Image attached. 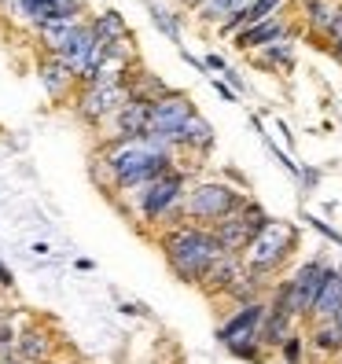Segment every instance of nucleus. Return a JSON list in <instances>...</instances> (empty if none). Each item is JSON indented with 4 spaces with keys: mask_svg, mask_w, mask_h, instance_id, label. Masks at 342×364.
<instances>
[{
    "mask_svg": "<svg viewBox=\"0 0 342 364\" xmlns=\"http://www.w3.org/2000/svg\"><path fill=\"white\" fill-rule=\"evenodd\" d=\"M276 129L284 133V144H287V147H294V133L287 129V122H276Z\"/></svg>",
    "mask_w": 342,
    "mask_h": 364,
    "instance_id": "38",
    "label": "nucleus"
},
{
    "mask_svg": "<svg viewBox=\"0 0 342 364\" xmlns=\"http://www.w3.org/2000/svg\"><path fill=\"white\" fill-rule=\"evenodd\" d=\"M221 81H225V85H228V89L236 92V96H243V92H247V81H243V74H240V70H232V67L225 70V77H221Z\"/></svg>",
    "mask_w": 342,
    "mask_h": 364,
    "instance_id": "30",
    "label": "nucleus"
},
{
    "mask_svg": "<svg viewBox=\"0 0 342 364\" xmlns=\"http://www.w3.org/2000/svg\"><path fill=\"white\" fill-rule=\"evenodd\" d=\"M284 37H291V26H287V18L276 11L272 18H265V23L240 30L236 37H232V45H236L240 52H262L265 45H272V41H284Z\"/></svg>",
    "mask_w": 342,
    "mask_h": 364,
    "instance_id": "10",
    "label": "nucleus"
},
{
    "mask_svg": "<svg viewBox=\"0 0 342 364\" xmlns=\"http://www.w3.org/2000/svg\"><path fill=\"white\" fill-rule=\"evenodd\" d=\"M294 250H298V225L272 218V221L250 240V247L243 250V265H247V272L258 276V280L272 284V276L291 262Z\"/></svg>",
    "mask_w": 342,
    "mask_h": 364,
    "instance_id": "3",
    "label": "nucleus"
},
{
    "mask_svg": "<svg viewBox=\"0 0 342 364\" xmlns=\"http://www.w3.org/2000/svg\"><path fill=\"white\" fill-rule=\"evenodd\" d=\"M37 77H41V85H45V92H48V100H70V92H74V74L67 70V63H59L55 55H45L41 59V67H37Z\"/></svg>",
    "mask_w": 342,
    "mask_h": 364,
    "instance_id": "14",
    "label": "nucleus"
},
{
    "mask_svg": "<svg viewBox=\"0 0 342 364\" xmlns=\"http://www.w3.org/2000/svg\"><path fill=\"white\" fill-rule=\"evenodd\" d=\"M55 4H59V0H11V8L23 15L26 23H37V18L45 15L48 8H55Z\"/></svg>",
    "mask_w": 342,
    "mask_h": 364,
    "instance_id": "26",
    "label": "nucleus"
},
{
    "mask_svg": "<svg viewBox=\"0 0 342 364\" xmlns=\"http://www.w3.org/2000/svg\"><path fill=\"white\" fill-rule=\"evenodd\" d=\"M265 309H269V306H265V298H262V302L236 306V309H232V316L218 328V342L228 350V346H236V342L258 338V328H262V320H265Z\"/></svg>",
    "mask_w": 342,
    "mask_h": 364,
    "instance_id": "8",
    "label": "nucleus"
},
{
    "mask_svg": "<svg viewBox=\"0 0 342 364\" xmlns=\"http://www.w3.org/2000/svg\"><path fill=\"white\" fill-rule=\"evenodd\" d=\"M55 342L48 328H18V338H15V357L18 364H48L52 353H55Z\"/></svg>",
    "mask_w": 342,
    "mask_h": 364,
    "instance_id": "11",
    "label": "nucleus"
},
{
    "mask_svg": "<svg viewBox=\"0 0 342 364\" xmlns=\"http://www.w3.org/2000/svg\"><path fill=\"white\" fill-rule=\"evenodd\" d=\"M247 203V191L236 184H225V181H196L188 184L184 191V221H196V225H218L232 213H240Z\"/></svg>",
    "mask_w": 342,
    "mask_h": 364,
    "instance_id": "4",
    "label": "nucleus"
},
{
    "mask_svg": "<svg viewBox=\"0 0 342 364\" xmlns=\"http://www.w3.org/2000/svg\"><path fill=\"white\" fill-rule=\"evenodd\" d=\"M328 258H306L302 265H298L287 284H291V306H294V316L298 320H309V309L316 302L320 294V284H324V272H328Z\"/></svg>",
    "mask_w": 342,
    "mask_h": 364,
    "instance_id": "7",
    "label": "nucleus"
},
{
    "mask_svg": "<svg viewBox=\"0 0 342 364\" xmlns=\"http://www.w3.org/2000/svg\"><path fill=\"white\" fill-rule=\"evenodd\" d=\"M210 232H213V240H218V247H221L225 254H243V250L250 247V240H254L250 228H247V221L240 218V213H232V218L210 225Z\"/></svg>",
    "mask_w": 342,
    "mask_h": 364,
    "instance_id": "16",
    "label": "nucleus"
},
{
    "mask_svg": "<svg viewBox=\"0 0 342 364\" xmlns=\"http://www.w3.org/2000/svg\"><path fill=\"white\" fill-rule=\"evenodd\" d=\"M213 147V125L196 111L177 133V151H188V155H210Z\"/></svg>",
    "mask_w": 342,
    "mask_h": 364,
    "instance_id": "15",
    "label": "nucleus"
},
{
    "mask_svg": "<svg viewBox=\"0 0 342 364\" xmlns=\"http://www.w3.org/2000/svg\"><path fill=\"white\" fill-rule=\"evenodd\" d=\"M147 4V11H151V23H155V30L166 37V41H173V45L181 48V18L169 11L162 0H144Z\"/></svg>",
    "mask_w": 342,
    "mask_h": 364,
    "instance_id": "22",
    "label": "nucleus"
},
{
    "mask_svg": "<svg viewBox=\"0 0 342 364\" xmlns=\"http://www.w3.org/2000/svg\"><path fill=\"white\" fill-rule=\"evenodd\" d=\"M298 181H302V188H306V191H313V188H316V181H320V169H309V166H306L302 173H298Z\"/></svg>",
    "mask_w": 342,
    "mask_h": 364,
    "instance_id": "32",
    "label": "nucleus"
},
{
    "mask_svg": "<svg viewBox=\"0 0 342 364\" xmlns=\"http://www.w3.org/2000/svg\"><path fill=\"white\" fill-rule=\"evenodd\" d=\"M254 63L265 70H294V37L284 41H272L262 52H254Z\"/></svg>",
    "mask_w": 342,
    "mask_h": 364,
    "instance_id": "19",
    "label": "nucleus"
},
{
    "mask_svg": "<svg viewBox=\"0 0 342 364\" xmlns=\"http://www.w3.org/2000/svg\"><path fill=\"white\" fill-rule=\"evenodd\" d=\"M188 173L184 169H169L166 177L144 184V188H133L125 196H114L118 210L125 213L129 221H144V225H155V228H173L184 221V191H188Z\"/></svg>",
    "mask_w": 342,
    "mask_h": 364,
    "instance_id": "1",
    "label": "nucleus"
},
{
    "mask_svg": "<svg viewBox=\"0 0 342 364\" xmlns=\"http://www.w3.org/2000/svg\"><path fill=\"white\" fill-rule=\"evenodd\" d=\"M228 353L236 357V360H247V364H265V360H269V353L262 350V342H258V338L236 342V346H228Z\"/></svg>",
    "mask_w": 342,
    "mask_h": 364,
    "instance_id": "24",
    "label": "nucleus"
},
{
    "mask_svg": "<svg viewBox=\"0 0 342 364\" xmlns=\"http://www.w3.org/2000/svg\"><path fill=\"white\" fill-rule=\"evenodd\" d=\"M74 269H78V272H92L96 262H92V258H74Z\"/></svg>",
    "mask_w": 342,
    "mask_h": 364,
    "instance_id": "37",
    "label": "nucleus"
},
{
    "mask_svg": "<svg viewBox=\"0 0 342 364\" xmlns=\"http://www.w3.org/2000/svg\"><path fill=\"white\" fill-rule=\"evenodd\" d=\"M0 291H15V272L0 262Z\"/></svg>",
    "mask_w": 342,
    "mask_h": 364,
    "instance_id": "33",
    "label": "nucleus"
},
{
    "mask_svg": "<svg viewBox=\"0 0 342 364\" xmlns=\"http://www.w3.org/2000/svg\"><path fill=\"white\" fill-rule=\"evenodd\" d=\"M302 221H306L313 232H320V235H324V240H331L335 247H342V232H338V228H331L324 218H316V213H302Z\"/></svg>",
    "mask_w": 342,
    "mask_h": 364,
    "instance_id": "27",
    "label": "nucleus"
},
{
    "mask_svg": "<svg viewBox=\"0 0 342 364\" xmlns=\"http://www.w3.org/2000/svg\"><path fill=\"white\" fill-rule=\"evenodd\" d=\"M118 313L122 316H151V309H147L144 302H118Z\"/></svg>",
    "mask_w": 342,
    "mask_h": 364,
    "instance_id": "31",
    "label": "nucleus"
},
{
    "mask_svg": "<svg viewBox=\"0 0 342 364\" xmlns=\"http://www.w3.org/2000/svg\"><path fill=\"white\" fill-rule=\"evenodd\" d=\"M129 81L118 85H85V89L74 96V114L89 125H107L125 103H129Z\"/></svg>",
    "mask_w": 342,
    "mask_h": 364,
    "instance_id": "5",
    "label": "nucleus"
},
{
    "mask_svg": "<svg viewBox=\"0 0 342 364\" xmlns=\"http://www.w3.org/2000/svg\"><path fill=\"white\" fill-rule=\"evenodd\" d=\"M247 4H250V0H203V4L196 8V15H199V23L221 26L228 15H240Z\"/></svg>",
    "mask_w": 342,
    "mask_h": 364,
    "instance_id": "21",
    "label": "nucleus"
},
{
    "mask_svg": "<svg viewBox=\"0 0 342 364\" xmlns=\"http://www.w3.org/2000/svg\"><path fill=\"white\" fill-rule=\"evenodd\" d=\"M243 269H247V265H243V254H221V258L213 262V269L203 276L199 287H203L210 298H225V291L240 280Z\"/></svg>",
    "mask_w": 342,
    "mask_h": 364,
    "instance_id": "12",
    "label": "nucleus"
},
{
    "mask_svg": "<svg viewBox=\"0 0 342 364\" xmlns=\"http://www.w3.org/2000/svg\"><path fill=\"white\" fill-rule=\"evenodd\" d=\"M147 118H151V103L140 100V96H129V103L122 107V111L107 122L111 125V133H107L103 144H118V140H140L147 136Z\"/></svg>",
    "mask_w": 342,
    "mask_h": 364,
    "instance_id": "9",
    "label": "nucleus"
},
{
    "mask_svg": "<svg viewBox=\"0 0 342 364\" xmlns=\"http://www.w3.org/2000/svg\"><path fill=\"white\" fill-rule=\"evenodd\" d=\"M11 313H15L11 306H0V320H11Z\"/></svg>",
    "mask_w": 342,
    "mask_h": 364,
    "instance_id": "40",
    "label": "nucleus"
},
{
    "mask_svg": "<svg viewBox=\"0 0 342 364\" xmlns=\"http://www.w3.org/2000/svg\"><path fill=\"white\" fill-rule=\"evenodd\" d=\"M30 250H33V258H48V254H52V247H48V243H33Z\"/></svg>",
    "mask_w": 342,
    "mask_h": 364,
    "instance_id": "39",
    "label": "nucleus"
},
{
    "mask_svg": "<svg viewBox=\"0 0 342 364\" xmlns=\"http://www.w3.org/2000/svg\"><path fill=\"white\" fill-rule=\"evenodd\" d=\"M342 37V8H335V18H331V26H328V41Z\"/></svg>",
    "mask_w": 342,
    "mask_h": 364,
    "instance_id": "35",
    "label": "nucleus"
},
{
    "mask_svg": "<svg viewBox=\"0 0 342 364\" xmlns=\"http://www.w3.org/2000/svg\"><path fill=\"white\" fill-rule=\"evenodd\" d=\"M203 67H206V74H210V70H218V74H225V70H228V63H225L221 55H206V59H203Z\"/></svg>",
    "mask_w": 342,
    "mask_h": 364,
    "instance_id": "34",
    "label": "nucleus"
},
{
    "mask_svg": "<svg viewBox=\"0 0 342 364\" xmlns=\"http://www.w3.org/2000/svg\"><path fill=\"white\" fill-rule=\"evenodd\" d=\"M159 250H162V258L173 269L177 280L191 284V287H199L203 276L213 269V262L225 254L218 247V240H213V232L206 225H196V221H181L173 228L159 232Z\"/></svg>",
    "mask_w": 342,
    "mask_h": 364,
    "instance_id": "2",
    "label": "nucleus"
},
{
    "mask_svg": "<svg viewBox=\"0 0 342 364\" xmlns=\"http://www.w3.org/2000/svg\"><path fill=\"white\" fill-rule=\"evenodd\" d=\"M181 4H184V8H191V11H196V8L203 4V0H181Z\"/></svg>",
    "mask_w": 342,
    "mask_h": 364,
    "instance_id": "41",
    "label": "nucleus"
},
{
    "mask_svg": "<svg viewBox=\"0 0 342 364\" xmlns=\"http://www.w3.org/2000/svg\"><path fill=\"white\" fill-rule=\"evenodd\" d=\"M298 320L287 316V313H276V309H265V320H262V328H258V342H262V350H280L284 342L291 338Z\"/></svg>",
    "mask_w": 342,
    "mask_h": 364,
    "instance_id": "17",
    "label": "nucleus"
},
{
    "mask_svg": "<svg viewBox=\"0 0 342 364\" xmlns=\"http://www.w3.org/2000/svg\"><path fill=\"white\" fill-rule=\"evenodd\" d=\"M18 338V328L11 324V320H0V350H11Z\"/></svg>",
    "mask_w": 342,
    "mask_h": 364,
    "instance_id": "29",
    "label": "nucleus"
},
{
    "mask_svg": "<svg viewBox=\"0 0 342 364\" xmlns=\"http://www.w3.org/2000/svg\"><path fill=\"white\" fill-rule=\"evenodd\" d=\"M196 114V103H191V96L184 92H169L162 96L159 103H151V118H147V136H155L162 144H169L177 151V133L181 125Z\"/></svg>",
    "mask_w": 342,
    "mask_h": 364,
    "instance_id": "6",
    "label": "nucleus"
},
{
    "mask_svg": "<svg viewBox=\"0 0 342 364\" xmlns=\"http://www.w3.org/2000/svg\"><path fill=\"white\" fill-rule=\"evenodd\" d=\"M306 26L313 33H324L328 37V26H331V18H335V4L331 0H306Z\"/></svg>",
    "mask_w": 342,
    "mask_h": 364,
    "instance_id": "23",
    "label": "nucleus"
},
{
    "mask_svg": "<svg viewBox=\"0 0 342 364\" xmlns=\"http://www.w3.org/2000/svg\"><path fill=\"white\" fill-rule=\"evenodd\" d=\"M306 346L324 353V357H342V328L335 320H320V324H309Z\"/></svg>",
    "mask_w": 342,
    "mask_h": 364,
    "instance_id": "18",
    "label": "nucleus"
},
{
    "mask_svg": "<svg viewBox=\"0 0 342 364\" xmlns=\"http://www.w3.org/2000/svg\"><path fill=\"white\" fill-rule=\"evenodd\" d=\"M0 4H11V0H0Z\"/></svg>",
    "mask_w": 342,
    "mask_h": 364,
    "instance_id": "43",
    "label": "nucleus"
},
{
    "mask_svg": "<svg viewBox=\"0 0 342 364\" xmlns=\"http://www.w3.org/2000/svg\"><path fill=\"white\" fill-rule=\"evenodd\" d=\"M331 320H335V324H338V328H342V306H338V313H335V316H331Z\"/></svg>",
    "mask_w": 342,
    "mask_h": 364,
    "instance_id": "42",
    "label": "nucleus"
},
{
    "mask_svg": "<svg viewBox=\"0 0 342 364\" xmlns=\"http://www.w3.org/2000/svg\"><path fill=\"white\" fill-rule=\"evenodd\" d=\"M89 177H92V184H96L100 191H111V173H107V166H103V155H100V151H96L92 162H89Z\"/></svg>",
    "mask_w": 342,
    "mask_h": 364,
    "instance_id": "28",
    "label": "nucleus"
},
{
    "mask_svg": "<svg viewBox=\"0 0 342 364\" xmlns=\"http://www.w3.org/2000/svg\"><path fill=\"white\" fill-rule=\"evenodd\" d=\"M89 30L96 33L100 45H114V41H125V37H133L129 26H125V18L118 11H103L96 18H89Z\"/></svg>",
    "mask_w": 342,
    "mask_h": 364,
    "instance_id": "20",
    "label": "nucleus"
},
{
    "mask_svg": "<svg viewBox=\"0 0 342 364\" xmlns=\"http://www.w3.org/2000/svg\"><path fill=\"white\" fill-rule=\"evenodd\" d=\"M213 92H218L221 100H228V103H236V100H240V96H236V92H232V89H228V85H225V81H213Z\"/></svg>",
    "mask_w": 342,
    "mask_h": 364,
    "instance_id": "36",
    "label": "nucleus"
},
{
    "mask_svg": "<svg viewBox=\"0 0 342 364\" xmlns=\"http://www.w3.org/2000/svg\"><path fill=\"white\" fill-rule=\"evenodd\" d=\"M280 8H284V0H250L240 15H228V18H225V23L218 26V33H221V37H236L240 30L258 26V23H265V18H272Z\"/></svg>",
    "mask_w": 342,
    "mask_h": 364,
    "instance_id": "13",
    "label": "nucleus"
},
{
    "mask_svg": "<svg viewBox=\"0 0 342 364\" xmlns=\"http://www.w3.org/2000/svg\"><path fill=\"white\" fill-rule=\"evenodd\" d=\"M284 364H306V335L302 331H291V338L280 346Z\"/></svg>",
    "mask_w": 342,
    "mask_h": 364,
    "instance_id": "25",
    "label": "nucleus"
}]
</instances>
